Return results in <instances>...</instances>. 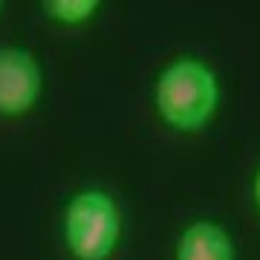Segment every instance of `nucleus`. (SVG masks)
<instances>
[{
  "label": "nucleus",
  "mask_w": 260,
  "mask_h": 260,
  "mask_svg": "<svg viewBox=\"0 0 260 260\" xmlns=\"http://www.w3.org/2000/svg\"><path fill=\"white\" fill-rule=\"evenodd\" d=\"M217 99L214 73L194 58L174 61L156 81V107L177 130H200L211 119Z\"/></svg>",
  "instance_id": "1"
},
{
  "label": "nucleus",
  "mask_w": 260,
  "mask_h": 260,
  "mask_svg": "<svg viewBox=\"0 0 260 260\" xmlns=\"http://www.w3.org/2000/svg\"><path fill=\"white\" fill-rule=\"evenodd\" d=\"M119 232V211L102 191H81L67 205L64 234L78 260H107L116 249Z\"/></svg>",
  "instance_id": "2"
},
{
  "label": "nucleus",
  "mask_w": 260,
  "mask_h": 260,
  "mask_svg": "<svg viewBox=\"0 0 260 260\" xmlns=\"http://www.w3.org/2000/svg\"><path fill=\"white\" fill-rule=\"evenodd\" d=\"M38 95H41L38 61L23 49H0V113L20 116V113L32 110Z\"/></svg>",
  "instance_id": "3"
},
{
  "label": "nucleus",
  "mask_w": 260,
  "mask_h": 260,
  "mask_svg": "<svg viewBox=\"0 0 260 260\" xmlns=\"http://www.w3.org/2000/svg\"><path fill=\"white\" fill-rule=\"evenodd\" d=\"M254 200H257V205H260V174H257V179H254Z\"/></svg>",
  "instance_id": "6"
},
{
  "label": "nucleus",
  "mask_w": 260,
  "mask_h": 260,
  "mask_svg": "<svg viewBox=\"0 0 260 260\" xmlns=\"http://www.w3.org/2000/svg\"><path fill=\"white\" fill-rule=\"evenodd\" d=\"M177 260H234L232 237L214 223H194L179 237Z\"/></svg>",
  "instance_id": "4"
},
{
  "label": "nucleus",
  "mask_w": 260,
  "mask_h": 260,
  "mask_svg": "<svg viewBox=\"0 0 260 260\" xmlns=\"http://www.w3.org/2000/svg\"><path fill=\"white\" fill-rule=\"evenodd\" d=\"M95 6H99L95 0H52V3L44 6V9H47L55 20H64V23H81V20H87L95 12Z\"/></svg>",
  "instance_id": "5"
}]
</instances>
